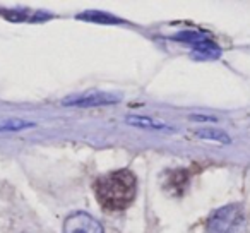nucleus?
<instances>
[{
	"mask_svg": "<svg viewBox=\"0 0 250 233\" xmlns=\"http://www.w3.org/2000/svg\"><path fill=\"white\" fill-rule=\"evenodd\" d=\"M94 192L101 208L108 211H122L136 199L137 180L129 170H118L98 178Z\"/></svg>",
	"mask_w": 250,
	"mask_h": 233,
	"instance_id": "f257e3e1",
	"label": "nucleus"
},
{
	"mask_svg": "<svg viewBox=\"0 0 250 233\" xmlns=\"http://www.w3.org/2000/svg\"><path fill=\"white\" fill-rule=\"evenodd\" d=\"M243 225V214L238 206H226L211 216L208 228L211 233H238Z\"/></svg>",
	"mask_w": 250,
	"mask_h": 233,
	"instance_id": "f03ea898",
	"label": "nucleus"
},
{
	"mask_svg": "<svg viewBox=\"0 0 250 233\" xmlns=\"http://www.w3.org/2000/svg\"><path fill=\"white\" fill-rule=\"evenodd\" d=\"M63 233H104L103 226L87 212H74L63 223Z\"/></svg>",
	"mask_w": 250,
	"mask_h": 233,
	"instance_id": "7ed1b4c3",
	"label": "nucleus"
},
{
	"mask_svg": "<svg viewBox=\"0 0 250 233\" xmlns=\"http://www.w3.org/2000/svg\"><path fill=\"white\" fill-rule=\"evenodd\" d=\"M120 100L118 96H113V94L108 93H100V91H91V93H86L83 96H72L63 100L62 103L65 106H101V105H111L117 103Z\"/></svg>",
	"mask_w": 250,
	"mask_h": 233,
	"instance_id": "20e7f679",
	"label": "nucleus"
},
{
	"mask_svg": "<svg viewBox=\"0 0 250 233\" xmlns=\"http://www.w3.org/2000/svg\"><path fill=\"white\" fill-rule=\"evenodd\" d=\"M177 40H182V42H187L194 46L197 52H202L209 57H218L219 55V48L211 42L208 40L206 36L202 35H197V33H182V35L175 36Z\"/></svg>",
	"mask_w": 250,
	"mask_h": 233,
	"instance_id": "39448f33",
	"label": "nucleus"
},
{
	"mask_svg": "<svg viewBox=\"0 0 250 233\" xmlns=\"http://www.w3.org/2000/svg\"><path fill=\"white\" fill-rule=\"evenodd\" d=\"M0 14L4 16L7 21L12 22H36L43 21V19L52 18L46 12L31 11V9H14V11H7V9H0Z\"/></svg>",
	"mask_w": 250,
	"mask_h": 233,
	"instance_id": "423d86ee",
	"label": "nucleus"
},
{
	"mask_svg": "<svg viewBox=\"0 0 250 233\" xmlns=\"http://www.w3.org/2000/svg\"><path fill=\"white\" fill-rule=\"evenodd\" d=\"M125 122L130 124V126L137 127H147V129H156V130H171L170 126L163 122H156L154 119H147V117H127Z\"/></svg>",
	"mask_w": 250,
	"mask_h": 233,
	"instance_id": "0eeeda50",
	"label": "nucleus"
},
{
	"mask_svg": "<svg viewBox=\"0 0 250 233\" xmlns=\"http://www.w3.org/2000/svg\"><path fill=\"white\" fill-rule=\"evenodd\" d=\"M197 136L204 137V139L219 141V143H229V137L225 132H221V130H199Z\"/></svg>",
	"mask_w": 250,
	"mask_h": 233,
	"instance_id": "6e6552de",
	"label": "nucleus"
},
{
	"mask_svg": "<svg viewBox=\"0 0 250 233\" xmlns=\"http://www.w3.org/2000/svg\"><path fill=\"white\" fill-rule=\"evenodd\" d=\"M77 18L79 19H93V21H100V22H103V24H108L110 21H113V24L120 22L118 19H113V18H110V16H104V14H101V12H86V14H79Z\"/></svg>",
	"mask_w": 250,
	"mask_h": 233,
	"instance_id": "1a4fd4ad",
	"label": "nucleus"
},
{
	"mask_svg": "<svg viewBox=\"0 0 250 233\" xmlns=\"http://www.w3.org/2000/svg\"><path fill=\"white\" fill-rule=\"evenodd\" d=\"M31 126L33 124L24 122V120H18V119L7 120V122L0 124V132H2V130H19V129H24V127H31Z\"/></svg>",
	"mask_w": 250,
	"mask_h": 233,
	"instance_id": "9d476101",
	"label": "nucleus"
}]
</instances>
